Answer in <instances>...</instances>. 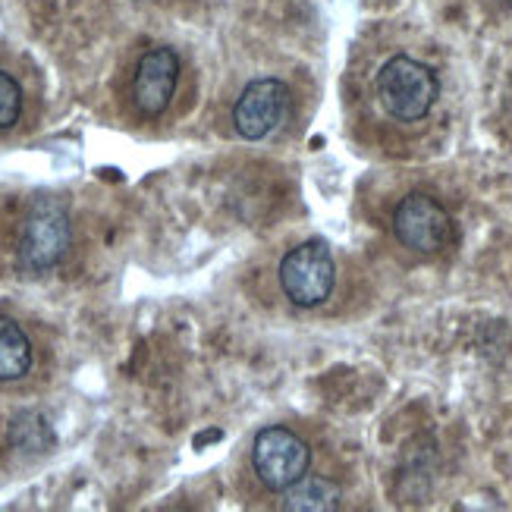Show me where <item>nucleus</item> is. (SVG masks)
<instances>
[{
  "instance_id": "f257e3e1",
  "label": "nucleus",
  "mask_w": 512,
  "mask_h": 512,
  "mask_svg": "<svg viewBox=\"0 0 512 512\" xmlns=\"http://www.w3.org/2000/svg\"><path fill=\"white\" fill-rule=\"evenodd\" d=\"M374 88L384 110L399 123L425 120L440 95V82L431 66L418 63L415 57L406 54H396L381 66Z\"/></svg>"
},
{
  "instance_id": "f03ea898",
  "label": "nucleus",
  "mask_w": 512,
  "mask_h": 512,
  "mask_svg": "<svg viewBox=\"0 0 512 512\" xmlns=\"http://www.w3.org/2000/svg\"><path fill=\"white\" fill-rule=\"evenodd\" d=\"M73 249V224L70 214L54 198H41L22 220L16 261L26 274H44L70 255Z\"/></svg>"
},
{
  "instance_id": "7ed1b4c3",
  "label": "nucleus",
  "mask_w": 512,
  "mask_h": 512,
  "mask_svg": "<svg viewBox=\"0 0 512 512\" xmlns=\"http://www.w3.org/2000/svg\"><path fill=\"white\" fill-rule=\"evenodd\" d=\"M337 286V264L327 242L308 239L280 261V289L283 296L299 308H318L333 296Z\"/></svg>"
},
{
  "instance_id": "20e7f679",
  "label": "nucleus",
  "mask_w": 512,
  "mask_h": 512,
  "mask_svg": "<svg viewBox=\"0 0 512 512\" xmlns=\"http://www.w3.org/2000/svg\"><path fill=\"white\" fill-rule=\"evenodd\" d=\"M311 465V447L283 425L261 428L252 443V469L267 491L283 494L289 484H296L302 475H308Z\"/></svg>"
},
{
  "instance_id": "39448f33",
  "label": "nucleus",
  "mask_w": 512,
  "mask_h": 512,
  "mask_svg": "<svg viewBox=\"0 0 512 512\" xmlns=\"http://www.w3.org/2000/svg\"><path fill=\"white\" fill-rule=\"evenodd\" d=\"M393 233L406 249L418 255H437L453 239V217L437 198L412 192L393 211Z\"/></svg>"
},
{
  "instance_id": "423d86ee",
  "label": "nucleus",
  "mask_w": 512,
  "mask_h": 512,
  "mask_svg": "<svg viewBox=\"0 0 512 512\" xmlns=\"http://www.w3.org/2000/svg\"><path fill=\"white\" fill-rule=\"evenodd\" d=\"M289 107H293V92L283 79H255L242 88L239 101L233 104V126L242 139L261 142L286 123Z\"/></svg>"
},
{
  "instance_id": "0eeeda50",
  "label": "nucleus",
  "mask_w": 512,
  "mask_h": 512,
  "mask_svg": "<svg viewBox=\"0 0 512 512\" xmlns=\"http://www.w3.org/2000/svg\"><path fill=\"white\" fill-rule=\"evenodd\" d=\"M176 85H180V57L167 44H158L142 54L136 76H132V104L142 117L154 120L170 107Z\"/></svg>"
},
{
  "instance_id": "6e6552de",
  "label": "nucleus",
  "mask_w": 512,
  "mask_h": 512,
  "mask_svg": "<svg viewBox=\"0 0 512 512\" xmlns=\"http://www.w3.org/2000/svg\"><path fill=\"white\" fill-rule=\"evenodd\" d=\"M280 509L286 512H330L340 509V487L321 475H302L283 491Z\"/></svg>"
},
{
  "instance_id": "1a4fd4ad",
  "label": "nucleus",
  "mask_w": 512,
  "mask_h": 512,
  "mask_svg": "<svg viewBox=\"0 0 512 512\" xmlns=\"http://www.w3.org/2000/svg\"><path fill=\"white\" fill-rule=\"evenodd\" d=\"M35 362L32 340L13 321H0V384L22 381Z\"/></svg>"
},
{
  "instance_id": "9d476101",
  "label": "nucleus",
  "mask_w": 512,
  "mask_h": 512,
  "mask_svg": "<svg viewBox=\"0 0 512 512\" xmlns=\"http://www.w3.org/2000/svg\"><path fill=\"white\" fill-rule=\"evenodd\" d=\"M22 117V85L16 76L0 70V132L13 129Z\"/></svg>"
},
{
  "instance_id": "9b49d317",
  "label": "nucleus",
  "mask_w": 512,
  "mask_h": 512,
  "mask_svg": "<svg viewBox=\"0 0 512 512\" xmlns=\"http://www.w3.org/2000/svg\"><path fill=\"white\" fill-rule=\"evenodd\" d=\"M481 4H491V7H509L512 0H481Z\"/></svg>"
}]
</instances>
